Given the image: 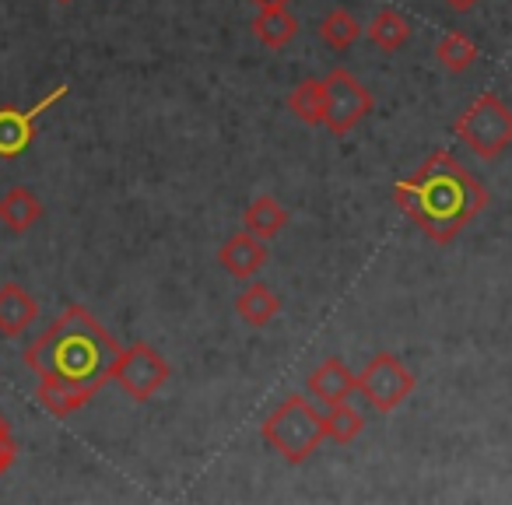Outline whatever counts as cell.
Masks as SVG:
<instances>
[{
  "label": "cell",
  "mask_w": 512,
  "mask_h": 505,
  "mask_svg": "<svg viewBox=\"0 0 512 505\" xmlns=\"http://www.w3.org/2000/svg\"><path fill=\"white\" fill-rule=\"evenodd\" d=\"M169 372H172L169 362H165L151 344L137 341V344H130V348L120 351L113 379L127 390V397H134L137 404H144V400H151L158 390H162L165 379H169Z\"/></svg>",
  "instance_id": "52a82bcc"
},
{
  "label": "cell",
  "mask_w": 512,
  "mask_h": 505,
  "mask_svg": "<svg viewBox=\"0 0 512 505\" xmlns=\"http://www.w3.org/2000/svg\"><path fill=\"white\" fill-rule=\"evenodd\" d=\"M306 386H309V393H313V397L320 400L323 407L344 404V400H348L351 393L358 390L355 372H351L348 365L341 362V358H323V362L316 365L313 372H309Z\"/></svg>",
  "instance_id": "30bf717a"
},
{
  "label": "cell",
  "mask_w": 512,
  "mask_h": 505,
  "mask_svg": "<svg viewBox=\"0 0 512 505\" xmlns=\"http://www.w3.org/2000/svg\"><path fill=\"white\" fill-rule=\"evenodd\" d=\"M15 460H18V442L11 435H0V477L15 467Z\"/></svg>",
  "instance_id": "44dd1931"
},
{
  "label": "cell",
  "mask_w": 512,
  "mask_h": 505,
  "mask_svg": "<svg viewBox=\"0 0 512 505\" xmlns=\"http://www.w3.org/2000/svg\"><path fill=\"white\" fill-rule=\"evenodd\" d=\"M456 137L474 151L477 158L491 162L512 144V109L495 92H481L463 116L456 120Z\"/></svg>",
  "instance_id": "277c9868"
},
{
  "label": "cell",
  "mask_w": 512,
  "mask_h": 505,
  "mask_svg": "<svg viewBox=\"0 0 512 505\" xmlns=\"http://www.w3.org/2000/svg\"><path fill=\"white\" fill-rule=\"evenodd\" d=\"M260 432H264L267 446H271L281 460L299 467V463H306L309 456L327 442V418H323L302 393H292V397H285L267 414Z\"/></svg>",
  "instance_id": "3957f363"
},
{
  "label": "cell",
  "mask_w": 512,
  "mask_h": 505,
  "mask_svg": "<svg viewBox=\"0 0 512 505\" xmlns=\"http://www.w3.org/2000/svg\"><path fill=\"white\" fill-rule=\"evenodd\" d=\"M39 313V302L22 285L8 281L0 288V337H22Z\"/></svg>",
  "instance_id": "8fae6325"
},
{
  "label": "cell",
  "mask_w": 512,
  "mask_h": 505,
  "mask_svg": "<svg viewBox=\"0 0 512 505\" xmlns=\"http://www.w3.org/2000/svg\"><path fill=\"white\" fill-rule=\"evenodd\" d=\"M323 418H327V439H334L337 446H351L365 428V418L348 404V400H344V404L327 407Z\"/></svg>",
  "instance_id": "ffe728a7"
},
{
  "label": "cell",
  "mask_w": 512,
  "mask_h": 505,
  "mask_svg": "<svg viewBox=\"0 0 512 505\" xmlns=\"http://www.w3.org/2000/svg\"><path fill=\"white\" fill-rule=\"evenodd\" d=\"M285 225H288V211L271 197V193L253 197L246 207V214H242V228H246L249 235H256V239H264V242L278 239V235L285 232Z\"/></svg>",
  "instance_id": "7c38bea8"
},
{
  "label": "cell",
  "mask_w": 512,
  "mask_h": 505,
  "mask_svg": "<svg viewBox=\"0 0 512 505\" xmlns=\"http://www.w3.org/2000/svg\"><path fill=\"white\" fill-rule=\"evenodd\" d=\"M0 435H11V425H8V418L0 414Z\"/></svg>",
  "instance_id": "cb8c5ba5"
},
{
  "label": "cell",
  "mask_w": 512,
  "mask_h": 505,
  "mask_svg": "<svg viewBox=\"0 0 512 505\" xmlns=\"http://www.w3.org/2000/svg\"><path fill=\"white\" fill-rule=\"evenodd\" d=\"M288 109L299 116L306 127H320L323 123V113H327V92H323V81L309 78V81H299L288 95Z\"/></svg>",
  "instance_id": "e0dca14e"
},
{
  "label": "cell",
  "mask_w": 512,
  "mask_h": 505,
  "mask_svg": "<svg viewBox=\"0 0 512 505\" xmlns=\"http://www.w3.org/2000/svg\"><path fill=\"white\" fill-rule=\"evenodd\" d=\"M249 29H253V36L260 39L267 50H285V46L295 43V36H299V18L288 8H267V11H256Z\"/></svg>",
  "instance_id": "5bb4252c"
},
{
  "label": "cell",
  "mask_w": 512,
  "mask_h": 505,
  "mask_svg": "<svg viewBox=\"0 0 512 505\" xmlns=\"http://www.w3.org/2000/svg\"><path fill=\"white\" fill-rule=\"evenodd\" d=\"M71 92V85H57L46 99H39L32 109H15L0 106V158H18L32 141H36V116L46 113L50 106H57L64 95Z\"/></svg>",
  "instance_id": "ba28073f"
},
{
  "label": "cell",
  "mask_w": 512,
  "mask_h": 505,
  "mask_svg": "<svg viewBox=\"0 0 512 505\" xmlns=\"http://www.w3.org/2000/svg\"><path fill=\"white\" fill-rule=\"evenodd\" d=\"M57 4H74V0H57Z\"/></svg>",
  "instance_id": "d4e9b609"
},
{
  "label": "cell",
  "mask_w": 512,
  "mask_h": 505,
  "mask_svg": "<svg viewBox=\"0 0 512 505\" xmlns=\"http://www.w3.org/2000/svg\"><path fill=\"white\" fill-rule=\"evenodd\" d=\"M323 92H327V113H323V127L330 134L344 137L372 113V95L348 67H334L323 78Z\"/></svg>",
  "instance_id": "8992f818"
},
{
  "label": "cell",
  "mask_w": 512,
  "mask_h": 505,
  "mask_svg": "<svg viewBox=\"0 0 512 505\" xmlns=\"http://www.w3.org/2000/svg\"><path fill=\"white\" fill-rule=\"evenodd\" d=\"M39 218H43V200H39L29 186H11V190H4V197H0V221H4V228L22 235V232H29Z\"/></svg>",
  "instance_id": "4fadbf2b"
},
{
  "label": "cell",
  "mask_w": 512,
  "mask_h": 505,
  "mask_svg": "<svg viewBox=\"0 0 512 505\" xmlns=\"http://www.w3.org/2000/svg\"><path fill=\"white\" fill-rule=\"evenodd\" d=\"M435 60H439L442 71H449V74L470 71V67H474V60H477L474 39H467L463 32H446V36L435 43Z\"/></svg>",
  "instance_id": "d6986e66"
},
{
  "label": "cell",
  "mask_w": 512,
  "mask_h": 505,
  "mask_svg": "<svg viewBox=\"0 0 512 505\" xmlns=\"http://www.w3.org/2000/svg\"><path fill=\"white\" fill-rule=\"evenodd\" d=\"M249 4H253L256 11H267V8H288L292 0H249Z\"/></svg>",
  "instance_id": "603a6c76"
},
{
  "label": "cell",
  "mask_w": 512,
  "mask_h": 505,
  "mask_svg": "<svg viewBox=\"0 0 512 505\" xmlns=\"http://www.w3.org/2000/svg\"><path fill=\"white\" fill-rule=\"evenodd\" d=\"M120 351L113 334L85 306H67L25 348L22 362L39 376V404L53 418H67L113 379Z\"/></svg>",
  "instance_id": "6da1fadb"
},
{
  "label": "cell",
  "mask_w": 512,
  "mask_h": 505,
  "mask_svg": "<svg viewBox=\"0 0 512 505\" xmlns=\"http://www.w3.org/2000/svg\"><path fill=\"white\" fill-rule=\"evenodd\" d=\"M442 4H446L449 11H460V15H467V11H474L481 0H442Z\"/></svg>",
  "instance_id": "7402d4cb"
},
{
  "label": "cell",
  "mask_w": 512,
  "mask_h": 505,
  "mask_svg": "<svg viewBox=\"0 0 512 505\" xmlns=\"http://www.w3.org/2000/svg\"><path fill=\"white\" fill-rule=\"evenodd\" d=\"M411 36H414V29H411V22H407V15H400V11H393V8H383L369 25V39L383 53L404 50V46L411 43Z\"/></svg>",
  "instance_id": "2e32d148"
},
{
  "label": "cell",
  "mask_w": 512,
  "mask_h": 505,
  "mask_svg": "<svg viewBox=\"0 0 512 505\" xmlns=\"http://www.w3.org/2000/svg\"><path fill=\"white\" fill-rule=\"evenodd\" d=\"M358 36H362V25H358V18L351 15L348 8L327 11V18L320 22V39L337 53L351 50V46L358 43Z\"/></svg>",
  "instance_id": "ac0fdd59"
},
{
  "label": "cell",
  "mask_w": 512,
  "mask_h": 505,
  "mask_svg": "<svg viewBox=\"0 0 512 505\" xmlns=\"http://www.w3.org/2000/svg\"><path fill=\"white\" fill-rule=\"evenodd\" d=\"M393 204L432 242H453L488 207V186L449 151H432L418 172L393 183Z\"/></svg>",
  "instance_id": "7a4b0ae2"
},
{
  "label": "cell",
  "mask_w": 512,
  "mask_h": 505,
  "mask_svg": "<svg viewBox=\"0 0 512 505\" xmlns=\"http://www.w3.org/2000/svg\"><path fill=\"white\" fill-rule=\"evenodd\" d=\"M267 260H271V249H267V242L256 239V235H249L246 228H242V232H235L232 239L218 249V264L239 281L256 278V271H264Z\"/></svg>",
  "instance_id": "9c48e42d"
},
{
  "label": "cell",
  "mask_w": 512,
  "mask_h": 505,
  "mask_svg": "<svg viewBox=\"0 0 512 505\" xmlns=\"http://www.w3.org/2000/svg\"><path fill=\"white\" fill-rule=\"evenodd\" d=\"M355 383H358V393L369 400V407H376L379 414H390L414 393V372L407 369L397 355L379 351V355H372L369 365L358 372Z\"/></svg>",
  "instance_id": "5b68a950"
},
{
  "label": "cell",
  "mask_w": 512,
  "mask_h": 505,
  "mask_svg": "<svg viewBox=\"0 0 512 505\" xmlns=\"http://www.w3.org/2000/svg\"><path fill=\"white\" fill-rule=\"evenodd\" d=\"M235 313H239L242 323H249L253 330H264V327H271L274 316L281 313V299L267 285L256 281V285H249L246 292L235 299Z\"/></svg>",
  "instance_id": "9a60e30c"
}]
</instances>
